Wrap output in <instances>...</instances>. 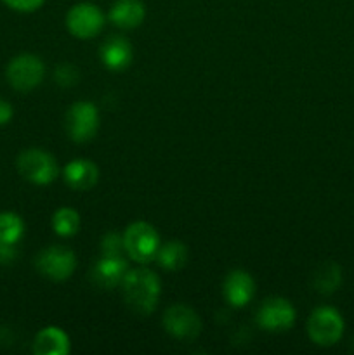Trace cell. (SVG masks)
I'll use <instances>...</instances> for the list:
<instances>
[{"label": "cell", "instance_id": "cell-14", "mask_svg": "<svg viewBox=\"0 0 354 355\" xmlns=\"http://www.w3.org/2000/svg\"><path fill=\"white\" fill-rule=\"evenodd\" d=\"M62 177H65V182L68 184L71 189L89 191L97 184V179H99V168H97L96 163L90 162V159L76 158L65 166Z\"/></svg>", "mask_w": 354, "mask_h": 355}, {"label": "cell", "instance_id": "cell-25", "mask_svg": "<svg viewBox=\"0 0 354 355\" xmlns=\"http://www.w3.org/2000/svg\"><path fill=\"white\" fill-rule=\"evenodd\" d=\"M14 116V110L12 104L6 99H0V127L2 125H7Z\"/></svg>", "mask_w": 354, "mask_h": 355}, {"label": "cell", "instance_id": "cell-5", "mask_svg": "<svg viewBox=\"0 0 354 355\" xmlns=\"http://www.w3.org/2000/svg\"><path fill=\"white\" fill-rule=\"evenodd\" d=\"M309 338L319 347H332L344 335V319L333 307H318L307 321Z\"/></svg>", "mask_w": 354, "mask_h": 355}, {"label": "cell", "instance_id": "cell-6", "mask_svg": "<svg viewBox=\"0 0 354 355\" xmlns=\"http://www.w3.org/2000/svg\"><path fill=\"white\" fill-rule=\"evenodd\" d=\"M35 267L47 279L65 281L75 272L76 257L66 246H49L37 255Z\"/></svg>", "mask_w": 354, "mask_h": 355}, {"label": "cell", "instance_id": "cell-11", "mask_svg": "<svg viewBox=\"0 0 354 355\" xmlns=\"http://www.w3.org/2000/svg\"><path fill=\"white\" fill-rule=\"evenodd\" d=\"M127 270V262H125L124 255H101V259L94 263L92 270H90V279L96 286L111 290L115 286H120Z\"/></svg>", "mask_w": 354, "mask_h": 355}, {"label": "cell", "instance_id": "cell-24", "mask_svg": "<svg viewBox=\"0 0 354 355\" xmlns=\"http://www.w3.org/2000/svg\"><path fill=\"white\" fill-rule=\"evenodd\" d=\"M17 255L16 245H7V243H0V262L10 263L14 262Z\"/></svg>", "mask_w": 354, "mask_h": 355}, {"label": "cell", "instance_id": "cell-22", "mask_svg": "<svg viewBox=\"0 0 354 355\" xmlns=\"http://www.w3.org/2000/svg\"><path fill=\"white\" fill-rule=\"evenodd\" d=\"M125 253L124 236L117 234V232H108L101 241V255H111L120 257Z\"/></svg>", "mask_w": 354, "mask_h": 355}, {"label": "cell", "instance_id": "cell-23", "mask_svg": "<svg viewBox=\"0 0 354 355\" xmlns=\"http://www.w3.org/2000/svg\"><path fill=\"white\" fill-rule=\"evenodd\" d=\"M2 2L17 12H33L44 6L45 0H2Z\"/></svg>", "mask_w": 354, "mask_h": 355}, {"label": "cell", "instance_id": "cell-17", "mask_svg": "<svg viewBox=\"0 0 354 355\" xmlns=\"http://www.w3.org/2000/svg\"><path fill=\"white\" fill-rule=\"evenodd\" d=\"M342 283V269L335 262H325L312 274V288L321 295L335 293Z\"/></svg>", "mask_w": 354, "mask_h": 355}, {"label": "cell", "instance_id": "cell-10", "mask_svg": "<svg viewBox=\"0 0 354 355\" xmlns=\"http://www.w3.org/2000/svg\"><path fill=\"white\" fill-rule=\"evenodd\" d=\"M163 328L174 338L191 342V340H196L201 333V321L193 309L177 304L167 309L163 314Z\"/></svg>", "mask_w": 354, "mask_h": 355}, {"label": "cell", "instance_id": "cell-4", "mask_svg": "<svg viewBox=\"0 0 354 355\" xmlns=\"http://www.w3.org/2000/svg\"><path fill=\"white\" fill-rule=\"evenodd\" d=\"M6 76L9 85L17 92H31L45 76V64L33 54H19L7 64Z\"/></svg>", "mask_w": 354, "mask_h": 355}, {"label": "cell", "instance_id": "cell-12", "mask_svg": "<svg viewBox=\"0 0 354 355\" xmlns=\"http://www.w3.org/2000/svg\"><path fill=\"white\" fill-rule=\"evenodd\" d=\"M255 283L245 270H231L224 281V298L231 307L242 309L252 302Z\"/></svg>", "mask_w": 354, "mask_h": 355}, {"label": "cell", "instance_id": "cell-19", "mask_svg": "<svg viewBox=\"0 0 354 355\" xmlns=\"http://www.w3.org/2000/svg\"><path fill=\"white\" fill-rule=\"evenodd\" d=\"M52 227H54L56 234L61 236V238H71V236H75L80 229L78 211L68 207L59 208L52 215Z\"/></svg>", "mask_w": 354, "mask_h": 355}, {"label": "cell", "instance_id": "cell-15", "mask_svg": "<svg viewBox=\"0 0 354 355\" xmlns=\"http://www.w3.org/2000/svg\"><path fill=\"white\" fill-rule=\"evenodd\" d=\"M146 17V7L141 0H117L110 9V21L121 30L141 26Z\"/></svg>", "mask_w": 354, "mask_h": 355}, {"label": "cell", "instance_id": "cell-2", "mask_svg": "<svg viewBox=\"0 0 354 355\" xmlns=\"http://www.w3.org/2000/svg\"><path fill=\"white\" fill-rule=\"evenodd\" d=\"M16 166L23 179L35 186H47L59 175V166L54 156L38 148H30L21 153L16 159Z\"/></svg>", "mask_w": 354, "mask_h": 355}, {"label": "cell", "instance_id": "cell-21", "mask_svg": "<svg viewBox=\"0 0 354 355\" xmlns=\"http://www.w3.org/2000/svg\"><path fill=\"white\" fill-rule=\"evenodd\" d=\"M56 82L61 87H73L78 83L80 80V71L76 66H73L71 62H62L56 68Z\"/></svg>", "mask_w": 354, "mask_h": 355}, {"label": "cell", "instance_id": "cell-8", "mask_svg": "<svg viewBox=\"0 0 354 355\" xmlns=\"http://www.w3.org/2000/svg\"><path fill=\"white\" fill-rule=\"evenodd\" d=\"M104 21L106 17L103 10L90 2L76 3L66 14V26L69 33L80 40H89L99 35L104 28Z\"/></svg>", "mask_w": 354, "mask_h": 355}, {"label": "cell", "instance_id": "cell-20", "mask_svg": "<svg viewBox=\"0 0 354 355\" xmlns=\"http://www.w3.org/2000/svg\"><path fill=\"white\" fill-rule=\"evenodd\" d=\"M24 234V224L21 217L14 211H2L0 214V243L17 245Z\"/></svg>", "mask_w": 354, "mask_h": 355}, {"label": "cell", "instance_id": "cell-3", "mask_svg": "<svg viewBox=\"0 0 354 355\" xmlns=\"http://www.w3.org/2000/svg\"><path fill=\"white\" fill-rule=\"evenodd\" d=\"M125 253L135 262H151L160 250V236L148 222H134L124 232Z\"/></svg>", "mask_w": 354, "mask_h": 355}, {"label": "cell", "instance_id": "cell-16", "mask_svg": "<svg viewBox=\"0 0 354 355\" xmlns=\"http://www.w3.org/2000/svg\"><path fill=\"white\" fill-rule=\"evenodd\" d=\"M69 349V336L56 326L44 328L33 340V352L37 355H66Z\"/></svg>", "mask_w": 354, "mask_h": 355}, {"label": "cell", "instance_id": "cell-1", "mask_svg": "<svg viewBox=\"0 0 354 355\" xmlns=\"http://www.w3.org/2000/svg\"><path fill=\"white\" fill-rule=\"evenodd\" d=\"M121 291H124L125 304L134 311L135 314L149 315L158 307L160 300V277L149 269H134L127 270L124 281H121Z\"/></svg>", "mask_w": 354, "mask_h": 355}, {"label": "cell", "instance_id": "cell-7", "mask_svg": "<svg viewBox=\"0 0 354 355\" xmlns=\"http://www.w3.org/2000/svg\"><path fill=\"white\" fill-rule=\"evenodd\" d=\"M68 135L75 142H89L96 137L99 128V111L89 101L71 104L65 118Z\"/></svg>", "mask_w": 354, "mask_h": 355}, {"label": "cell", "instance_id": "cell-13", "mask_svg": "<svg viewBox=\"0 0 354 355\" xmlns=\"http://www.w3.org/2000/svg\"><path fill=\"white\" fill-rule=\"evenodd\" d=\"M99 55L104 68L111 69V71H124L134 59V51L127 38L113 35L103 42Z\"/></svg>", "mask_w": 354, "mask_h": 355}, {"label": "cell", "instance_id": "cell-18", "mask_svg": "<svg viewBox=\"0 0 354 355\" xmlns=\"http://www.w3.org/2000/svg\"><path fill=\"white\" fill-rule=\"evenodd\" d=\"M156 259H158L160 267H163V269L179 270L187 262V248L180 241H169L160 246Z\"/></svg>", "mask_w": 354, "mask_h": 355}, {"label": "cell", "instance_id": "cell-9", "mask_svg": "<svg viewBox=\"0 0 354 355\" xmlns=\"http://www.w3.org/2000/svg\"><path fill=\"white\" fill-rule=\"evenodd\" d=\"M295 319L294 305L281 297L266 298L257 312V324L266 331H287L295 324Z\"/></svg>", "mask_w": 354, "mask_h": 355}]
</instances>
